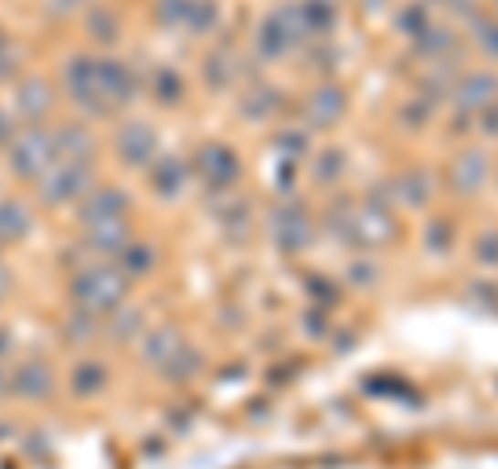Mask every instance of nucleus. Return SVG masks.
I'll list each match as a JSON object with an SVG mask.
<instances>
[{
  "mask_svg": "<svg viewBox=\"0 0 498 469\" xmlns=\"http://www.w3.org/2000/svg\"><path fill=\"white\" fill-rule=\"evenodd\" d=\"M395 237V220L382 212L378 204H357L349 212H341V241H354V245H382Z\"/></svg>",
  "mask_w": 498,
  "mask_h": 469,
  "instance_id": "nucleus-1",
  "label": "nucleus"
},
{
  "mask_svg": "<svg viewBox=\"0 0 498 469\" xmlns=\"http://www.w3.org/2000/svg\"><path fill=\"white\" fill-rule=\"evenodd\" d=\"M344 117V88L341 83H320L308 96V121L316 129H328Z\"/></svg>",
  "mask_w": 498,
  "mask_h": 469,
  "instance_id": "nucleus-2",
  "label": "nucleus"
},
{
  "mask_svg": "<svg viewBox=\"0 0 498 469\" xmlns=\"http://www.w3.org/2000/svg\"><path fill=\"white\" fill-rule=\"evenodd\" d=\"M498 100V75L490 71H470L461 75V83H457V104L461 109H486V104H494Z\"/></svg>",
  "mask_w": 498,
  "mask_h": 469,
  "instance_id": "nucleus-3",
  "label": "nucleus"
},
{
  "mask_svg": "<svg viewBox=\"0 0 498 469\" xmlns=\"http://www.w3.org/2000/svg\"><path fill=\"white\" fill-rule=\"evenodd\" d=\"M486 154L482 150H461L457 154V163L449 166V183H453L461 196H470V191H478L482 183H486Z\"/></svg>",
  "mask_w": 498,
  "mask_h": 469,
  "instance_id": "nucleus-4",
  "label": "nucleus"
},
{
  "mask_svg": "<svg viewBox=\"0 0 498 469\" xmlns=\"http://www.w3.org/2000/svg\"><path fill=\"white\" fill-rule=\"evenodd\" d=\"M274 241L282 245V250H303V245L312 241V220H308V212L299 204H282V212H279V229H274Z\"/></svg>",
  "mask_w": 498,
  "mask_h": 469,
  "instance_id": "nucleus-5",
  "label": "nucleus"
},
{
  "mask_svg": "<svg viewBox=\"0 0 498 469\" xmlns=\"http://www.w3.org/2000/svg\"><path fill=\"white\" fill-rule=\"evenodd\" d=\"M299 13H303V26H308V37H328L336 29V21H341V13H336V0H303L299 5Z\"/></svg>",
  "mask_w": 498,
  "mask_h": 469,
  "instance_id": "nucleus-6",
  "label": "nucleus"
},
{
  "mask_svg": "<svg viewBox=\"0 0 498 469\" xmlns=\"http://www.w3.org/2000/svg\"><path fill=\"white\" fill-rule=\"evenodd\" d=\"M395 191H398V204H408V208H424L428 204V175L424 171H408V175H398L395 179Z\"/></svg>",
  "mask_w": 498,
  "mask_h": 469,
  "instance_id": "nucleus-7",
  "label": "nucleus"
},
{
  "mask_svg": "<svg viewBox=\"0 0 498 469\" xmlns=\"http://www.w3.org/2000/svg\"><path fill=\"white\" fill-rule=\"evenodd\" d=\"M453 46V29H436V26H428L424 34L416 37V55H444Z\"/></svg>",
  "mask_w": 498,
  "mask_h": 469,
  "instance_id": "nucleus-8",
  "label": "nucleus"
},
{
  "mask_svg": "<svg viewBox=\"0 0 498 469\" xmlns=\"http://www.w3.org/2000/svg\"><path fill=\"white\" fill-rule=\"evenodd\" d=\"M473 34H478V46L490 59H498V17H486V13H473Z\"/></svg>",
  "mask_w": 498,
  "mask_h": 469,
  "instance_id": "nucleus-9",
  "label": "nucleus"
},
{
  "mask_svg": "<svg viewBox=\"0 0 498 469\" xmlns=\"http://www.w3.org/2000/svg\"><path fill=\"white\" fill-rule=\"evenodd\" d=\"M428 26H432V21H428V5H419V0H411L408 9L398 13V29H403L408 37H419Z\"/></svg>",
  "mask_w": 498,
  "mask_h": 469,
  "instance_id": "nucleus-10",
  "label": "nucleus"
},
{
  "mask_svg": "<svg viewBox=\"0 0 498 469\" xmlns=\"http://www.w3.org/2000/svg\"><path fill=\"white\" fill-rule=\"evenodd\" d=\"M341 166H344V154L341 150H324L316 158V179L320 183H336L341 179Z\"/></svg>",
  "mask_w": 498,
  "mask_h": 469,
  "instance_id": "nucleus-11",
  "label": "nucleus"
},
{
  "mask_svg": "<svg viewBox=\"0 0 498 469\" xmlns=\"http://www.w3.org/2000/svg\"><path fill=\"white\" fill-rule=\"evenodd\" d=\"M449 245H453V225H449V220H436V225L428 229V250L440 253V250H449Z\"/></svg>",
  "mask_w": 498,
  "mask_h": 469,
  "instance_id": "nucleus-12",
  "label": "nucleus"
},
{
  "mask_svg": "<svg viewBox=\"0 0 498 469\" xmlns=\"http://www.w3.org/2000/svg\"><path fill=\"white\" fill-rule=\"evenodd\" d=\"M478 125H482V133H490V137H498V100H494V104H486V109H482V117H478Z\"/></svg>",
  "mask_w": 498,
  "mask_h": 469,
  "instance_id": "nucleus-13",
  "label": "nucleus"
},
{
  "mask_svg": "<svg viewBox=\"0 0 498 469\" xmlns=\"http://www.w3.org/2000/svg\"><path fill=\"white\" fill-rule=\"evenodd\" d=\"M482 262H498V233H486V241H478Z\"/></svg>",
  "mask_w": 498,
  "mask_h": 469,
  "instance_id": "nucleus-14",
  "label": "nucleus"
},
{
  "mask_svg": "<svg viewBox=\"0 0 498 469\" xmlns=\"http://www.w3.org/2000/svg\"><path fill=\"white\" fill-rule=\"evenodd\" d=\"M354 271H357V274H354V279H357V282H362V287H370V282H374V279H378V274H374V266H370V262L354 266Z\"/></svg>",
  "mask_w": 498,
  "mask_h": 469,
  "instance_id": "nucleus-15",
  "label": "nucleus"
},
{
  "mask_svg": "<svg viewBox=\"0 0 498 469\" xmlns=\"http://www.w3.org/2000/svg\"><path fill=\"white\" fill-rule=\"evenodd\" d=\"M366 5V13H378V5H387V0H362Z\"/></svg>",
  "mask_w": 498,
  "mask_h": 469,
  "instance_id": "nucleus-16",
  "label": "nucleus"
}]
</instances>
